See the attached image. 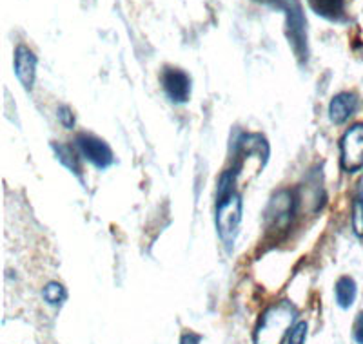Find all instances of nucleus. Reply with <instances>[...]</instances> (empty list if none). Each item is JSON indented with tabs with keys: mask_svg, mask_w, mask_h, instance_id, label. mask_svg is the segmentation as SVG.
<instances>
[{
	"mask_svg": "<svg viewBox=\"0 0 363 344\" xmlns=\"http://www.w3.org/2000/svg\"><path fill=\"white\" fill-rule=\"evenodd\" d=\"M296 314V308L287 301L267 308L256 326L255 344H282L284 337L291 332Z\"/></svg>",
	"mask_w": 363,
	"mask_h": 344,
	"instance_id": "obj_1",
	"label": "nucleus"
},
{
	"mask_svg": "<svg viewBox=\"0 0 363 344\" xmlns=\"http://www.w3.org/2000/svg\"><path fill=\"white\" fill-rule=\"evenodd\" d=\"M267 2L285 13V24H287L285 33H287L289 46L298 62L304 66L309 59V47H307V20L301 4L298 0H267Z\"/></svg>",
	"mask_w": 363,
	"mask_h": 344,
	"instance_id": "obj_2",
	"label": "nucleus"
},
{
	"mask_svg": "<svg viewBox=\"0 0 363 344\" xmlns=\"http://www.w3.org/2000/svg\"><path fill=\"white\" fill-rule=\"evenodd\" d=\"M243 203L238 192L227 196L224 199H217V230L220 239L227 247L234 245V239L238 236V228L242 223Z\"/></svg>",
	"mask_w": 363,
	"mask_h": 344,
	"instance_id": "obj_3",
	"label": "nucleus"
},
{
	"mask_svg": "<svg viewBox=\"0 0 363 344\" xmlns=\"http://www.w3.org/2000/svg\"><path fill=\"white\" fill-rule=\"evenodd\" d=\"M296 194L292 191L284 189V191L276 192L269 201L267 208H265V227H267L269 232L287 230L292 218L296 214Z\"/></svg>",
	"mask_w": 363,
	"mask_h": 344,
	"instance_id": "obj_4",
	"label": "nucleus"
},
{
	"mask_svg": "<svg viewBox=\"0 0 363 344\" xmlns=\"http://www.w3.org/2000/svg\"><path fill=\"white\" fill-rule=\"evenodd\" d=\"M340 163L349 174L363 169V124L352 125L340 141Z\"/></svg>",
	"mask_w": 363,
	"mask_h": 344,
	"instance_id": "obj_5",
	"label": "nucleus"
},
{
	"mask_svg": "<svg viewBox=\"0 0 363 344\" xmlns=\"http://www.w3.org/2000/svg\"><path fill=\"white\" fill-rule=\"evenodd\" d=\"M75 146L76 149H79V153L82 154L91 165H95L96 169L104 170L108 169V167L113 165V150H111V147H109L104 140H100V138H96L88 133H82L76 136Z\"/></svg>",
	"mask_w": 363,
	"mask_h": 344,
	"instance_id": "obj_6",
	"label": "nucleus"
},
{
	"mask_svg": "<svg viewBox=\"0 0 363 344\" xmlns=\"http://www.w3.org/2000/svg\"><path fill=\"white\" fill-rule=\"evenodd\" d=\"M162 88L173 104H185L191 96V78L188 73L176 67H166L162 71Z\"/></svg>",
	"mask_w": 363,
	"mask_h": 344,
	"instance_id": "obj_7",
	"label": "nucleus"
},
{
	"mask_svg": "<svg viewBox=\"0 0 363 344\" xmlns=\"http://www.w3.org/2000/svg\"><path fill=\"white\" fill-rule=\"evenodd\" d=\"M37 62V57L30 47L18 46L15 49V75H17V80L22 83L25 91H31V88H33Z\"/></svg>",
	"mask_w": 363,
	"mask_h": 344,
	"instance_id": "obj_8",
	"label": "nucleus"
},
{
	"mask_svg": "<svg viewBox=\"0 0 363 344\" xmlns=\"http://www.w3.org/2000/svg\"><path fill=\"white\" fill-rule=\"evenodd\" d=\"M358 98L352 93H338L333 96L329 104V118L334 125H342L349 121V118L355 117L358 109Z\"/></svg>",
	"mask_w": 363,
	"mask_h": 344,
	"instance_id": "obj_9",
	"label": "nucleus"
},
{
	"mask_svg": "<svg viewBox=\"0 0 363 344\" xmlns=\"http://www.w3.org/2000/svg\"><path fill=\"white\" fill-rule=\"evenodd\" d=\"M318 17L330 22H343L345 15V0H307Z\"/></svg>",
	"mask_w": 363,
	"mask_h": 344,
	"instance_id": "obj_10",
	"label": "nucleus"
},
{
	"mask_svg": "<svg viewBox=\"0 0 363 344\" xmlns=\"http://www.w3.org/2000/svg\"><path fill=\"white\" fill-rule=\"evenodd\" d=\"M356 295H358V286H356V281L349 275H343L336 281L334 285V297H336V303H338L340 308L347 310L351 308L356 301Z\"/></svg>",
	"mask_w": 363,
	"mask_h": 344,
	"instance_id": "obj_11",
	"label": "nucleus"
},
{
	"mask_svg": "<svg viewBox=\"0 0 363 344\" xmlns=\"http://www.w3.org/2000/svg\"><path fill=\"white\" fill-rule=\"evenodd\" d=\"M51 147H53L54 154H57V158H59V162L62 163L66 169L71 170L73 174L80 178L82 169H80V160L76 150L73 149L71 146H67V143H51Z\"/></svg>",
	"mask_w": 363,
	"mask_h": 344,
	"instance_id": "obj_12",
	"label": "nucleus"
},
{
	"mask_svg": "<svg viewBox=\"0 0 363 344\" xmlns=\"http://www.w3.org/2000/svg\"><path fill=\"white\" fill-rule=\"evenodd\" d=\"M352 230L358 237H363V178L358 183V194L352 203Z\"/></svg>",
	"mask_w": 363,
	"mask_h": 344,
	"instance_id": "obj_13",
	"label": "nucleus"
},
{
	"mask_svg": "<svg viewBox=\"0 0 363 344\" xmlns=\"http://www.w3.org/2000/svg\"><path fill=\"white\" fill-rule=\"evenodd\" d=\"M236 178H238V169L226 170L224 174L218 179V189H217V199H224L227 196L236 192Z\"/></svg>",
	"mask_w": 363,
	"mask_h": 344,
	"instance_id": "obj_14",
	"label": "nucleus"
},
{
	"mask_svg": "<svg viewBox=\"0 0 363 344\" xmlns=\"http://www.w3.org/2000/svg\"><path fill=\"white\" fill-rule=\"evenodd\" d=\"M42 295H44V301H46L47 304H51V307H60V304L66 301L67 292H66V288L60 285V283L51 281L44 286V292H42Z\"/></svg>",
	"mask_w": 363,
	"mask_h": 344,
	"instance_id": "obj_15",
	"label": "nucleus"
},
{
	"mask_svg": "<svg viewBox=\"0 0 363 344\" xmlns=\"http://www.w3.org/2000/svg\"><path fill=\"white\" fill-rule=\"evenodd\" d=\"M305 339H307V323L300 321L291 328L287 336V344H305Z\"/></svg>",
	"mask_w": 363,
	"mask_h": 344,
	"instance_id": "obj_16",
	"label": "nucleus"
},
{
	"mask_svg": "<svg viewBox=\"0 0 363 344\" xmlns=\"http://www.w3.org/2000/svg\"><path fill=\"white\" fill-rule=\"evenodd\" d=\"M57 114H59V121L64 125V127H66V129L75 127V114H73V111L67 107V105H62V107H59Z\"/></svg>",
	"mask_w": 363,
	"mask_h": 344,
	"instance_id": "obj_17",
	"label": "nucleus"
},
{
	"mask_svg": "<svg viewBox=\"0 0 363 344\" xmlns=\"http://www.w3.org/2000/svg\"><path fill=\"white\" fill-rule=\"evenodd\" d=\"M352 333H355V340L358 344H363V312L358 314L355 321V328H352Z\"/></svg>",
	"mask_w": 363,
	"mask_h": 344,
	"instance_id": "obj_18",
	"label": "nucleus"
},
{
	"mask_svg": "<svg viewBox=\"0 0 363 344\" xmlns=\"http://www.w3.org/2000/svg\"><path fill=\"white\" fill-rule=\"evenodd\" d=\"M202 337L198 333H192V332H185L180 339V344H200Z\"/></svg>",
	"mask_w": 363,
	"mask_h": 344,
	"instance_id": "obj_19",
	"label": "nucleus"
}]
</instances>
